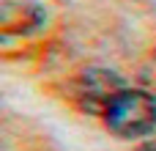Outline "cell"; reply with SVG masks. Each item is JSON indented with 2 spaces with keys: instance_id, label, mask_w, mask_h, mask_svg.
<instances>
[{
  "instance_id": "1",
  "label": "cell",
  "mask_w": 156,
  "mask_h": 151,
  "mask_svg": "<svg viewBox=\"0 0 156 151\" xmlns=\"http://www.w3.org/2000/svg\"><path fill=\"white\" fill-rule=\"evenodd\" d=\"M107 127L121 138H143L156 127V99L145 91H121L104 113Z\"/></svg>"
},
{
  "instance_id": "3",
  "label": "cell",
  "mask_w": 156,
  "mask_h": 151,
  "mask_svg": "<svg viewBox=\"0 0 156 151\" xmlns=\"http://www.w3.org/2000/svg\"><path fill=\"white\" fill-rule=\"evenodd\" d=\"M16 11H22V14H14L8 3L3 6V30L5 33H27V30L41 25V8L38 6L16 3Z\"/></svg>"
},
{
  "instance_id": "4",
  "label": "cell",
  "mask_w": 156,
  "mask_h": 151,
  "mask_svg": "<svg viewBox=\"0 0 156 151\" xmlns=\"http://www.w3.org/2000/svg\"><path fill=\"white\" fill-rule=\"evenodd\" d=\"M137 151H156V143H145V146H140Z\"/></svg>"
},
{
  "instance_id": "2",
  "label": "cell",
  "mask_w": 156,
  "mask_h": 151,
  "mask_svg": "<svg viewBox=\"0 0 156 151\" xmlns=\"http://www.w3.org/2000/svg\"><path fill=\"white\" fill-rule=\"evenodd\" d=\"M123 91L121 80L112 74V72H101V69H93L88 74L80 77L77 83V102L82 110L88 113H107V107L112 105V99Z\"/></svg>"
}]
</instances>
